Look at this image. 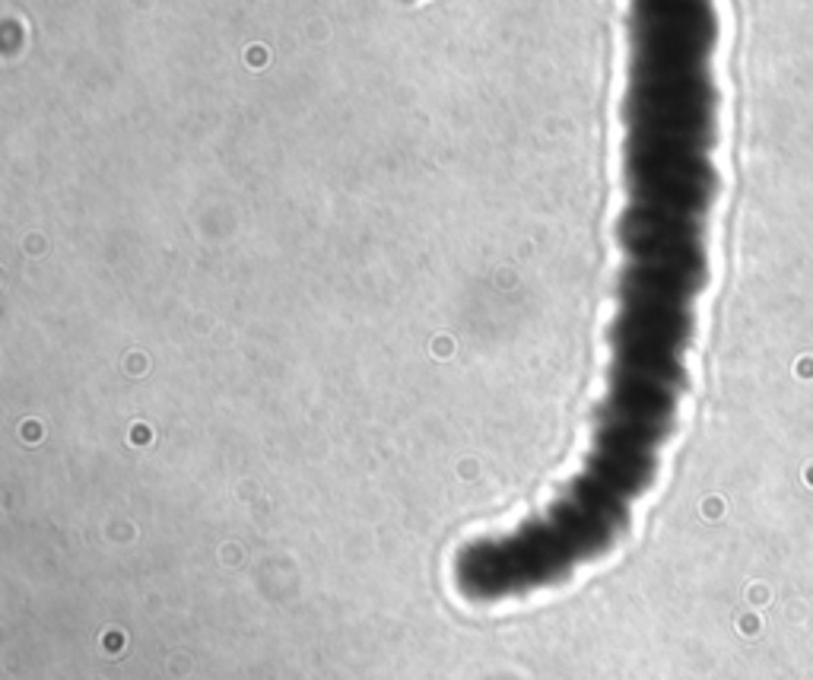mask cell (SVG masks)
Returning <instances> with one entry per match:
<instances>
[{
	"instance_id": "obj_1",
	"label": "cell",
	"mask_w": 813,
	"mask_h": 680,
	"mask_svg": "<svg viewBox=\"0 0 813 680\" xmlns=\"http://www.w3.org/2000/svg\"><path fill=\"white\" fill-rule=\"evenodd\" d=\"M718 17L706 0H642L629 17L622 96V264L607 391L581 471L518 531L467 547L457 582L502 597L563 579L620 534L651 487L686 391V353L708 280L718 169Z\"/></svg>"
}]
</instances>
